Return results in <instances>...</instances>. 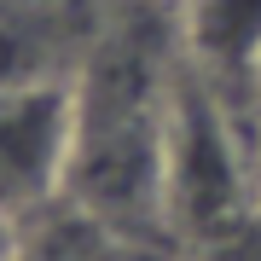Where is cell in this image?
<instances>
[{
	"label": "cell",
	"mask_w": 261,
	"mask_h": 261,
	"mask_svg": "<svg viewBox=\"0 0 261 261\" xmlns=\"http://www.w3.org/2000/svg\"><path fill=\"white\" fill-rule=\"evenodd\" d=\"M186 261H261V209L244 215V221H232L226 232H215L203 244H192Z\"/></svg>",
	"instance_id": "cell-5"
},
{
	"label": "cell",
	"mask_w": 261,
	"mask_h": 261,
	"mask_svg": "<svg viewBox=\"0 0 261 261\" xmlns=\"http://www.w3.org/2000/svg\"><path fill=\"white\" fill-rule=\"evenodd\" d=\"M70 82L64 75V18L47 0H0V87Z\"/></svg>",
	"instance_id": "cell-4"
},
{
	"label": "cell",
	"mask_w": 261,
	"mask_h": 261,
	"mask_svg": "<svg viewBox=\"0 0 261 261\" xmlns=\"http://www.w3.org/2000/svg\"><path fill=\"white\" fill-rule=\"evenodd\" d=\"M255 192H261V105H255Z\"/></svg>",
	"instance_id": "cell-7"
},
{
	"label": "cell",
	"mask_w": 261,
	"mask_h": 261,
	"mask_svg": "<svg viewBox=\"0 0 261 261\" xmlns=\"http://www.w3.org/2000/svg\"><path fill=\"white\" fill-rule=\"evenodd\" d=\"M0 261H23V221L0 209Z\"/></svg>",
	"instance_id": "cell-6"
},
{
	"label": "cell",
	"mask_w": 261,
	"mask_h": 261,
	"mask_svg": "<svg viewBox=\"0 0 261 261\" xmlns=\"http://www.w3.org/2000/svg\"><path fill=\"white\" fill-rule=\"evenodd\" d=\"M261 209L255 192V145L238 116L215 99V87L180 53L168 93V140H163V226L174 244H203L232 221Z\"/></svg>",
	"instance_id": "cell-1"
},
{
	"label": "cell",
	"mask_w": 261,
	"mask_h": 261,
	"mask_svg": "<svg viewBox=\"0 0 261 261\" xmlns=\"http://www.w3.org/2000/svg\"><path fill=\"white\" fill-rule=\"evenodd\" d=\"M70 134H75L70 82L0 87V209L6 215H35L64 197Z\"/></svg>",
	"instance_id": "cell-2"
},
{
	"label": "cell",
	"mask_w": 261,
	"mask_h": 261,
	"mask_svg": "<svg viewBox=\"0 0 261 261\" xmlns=\"http://www.w3.org/2000/svg\"><path fill=\"white\" fill-rule=\"evenodd\" d=\"M180 53L215 87L255 145L261 105V0H180Z\"/></svg>",
	"instance_id": "cell-3"
}]
</instances>
